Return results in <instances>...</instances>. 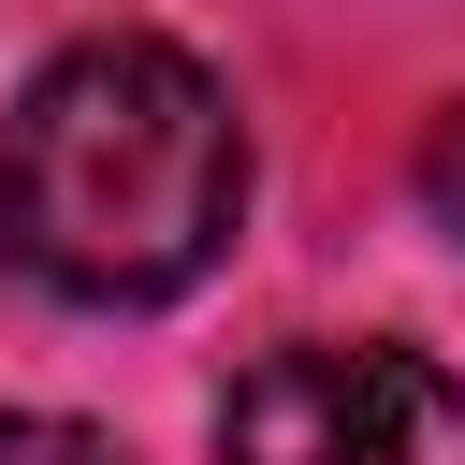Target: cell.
I'll use <instances>...</instances> for the list:
<instances>
[{"label": "cell", "instance_id": "cell-1", "mask_svg": "<svg viewBox=\"0 0 465 465\" xmlns=\"http://www.w3.org/2000/svg\"><path fill=\"white\" fill-rule=\"evenodd\" d=\"M247 218V131L189 44H58L0 131V262L58 305H174Z\"/></svg>", "mask_w": 465, "mask_h": 465}, {"label": "cell", "instance_id": "cell-2", "mask_svg": "<svg viewBox=\"0 0 465 465\" xmlns=\"http://www.w3.org/2000/svg\"><path fill=\"white\" fill-rule=\"evenodd\" d=\"M218 465H465V378L407 334H305L218 392Z\"/></svg>", "mask_w": 465, "mask_h": 465}, {"label": "cell", "instance_id": "cell-3", "mask_svg": "<svg viewBox=\"0 0 465 465\" xmlns=\"http://www.w3.org/2000/svg\"><path fill=\"white\" fill-rule=\"evenodd\" d=\"M0 465H131L102 421H58V407H0Z\"/></svg>", "mask_w": 465, "mask_h": 465}, {"label": "cell", "instance_id": "cell-4", "mask_svg": "<svg viewBox=\"0 0 465 465\" xmlns=\"http://www.w3.org/2000/svg\"><path fill=\"white\" fill-rule=\"evenodd\" d=\"M421 203H436V232L465 247V102H450V116L421 131Z\"/></svg>", "mask_w": 465, "mask_h": 465}]
</instances>
